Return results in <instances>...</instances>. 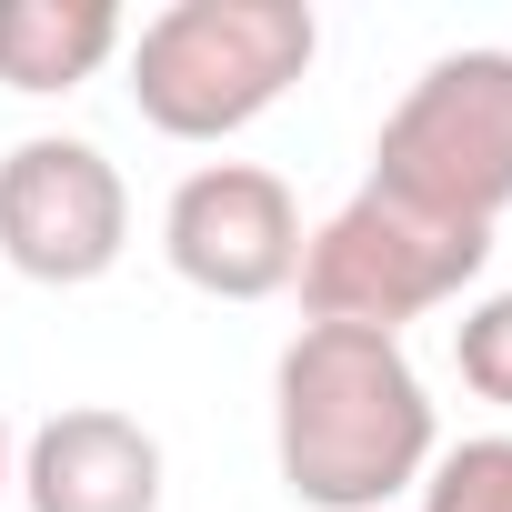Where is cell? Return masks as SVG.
<instances>
[{"label":"cell","mask_w":512,"mask_h":512,"mask_svg":"<svg viewBox=\"0 0 512 512\" xmlns=\"http://www.w3.org/2000/svg\"><path fill=\"white\" fill-rule=\"evenodd\" d=\"M161 262L211 302H272L302 282V201L262 161H201L161 201Z\"/></svg>","instance_id":"cell-6"},{"label":"cell","mask_w":512,"mask_h":512,"mask_svg":"<svg viewBox=\"0 0 512 512\" xmlns=\"http://www.w3.org/2000/svg\"><path fill=\"white\" fill-rule=\"evenodd\" d=\"M11 492L31 512H161V442L111 402H71L21 442Z\"/></svg>","instance_id":"cell-7"},{"label":"cell","mask_w":512,"mask_h":512,"mask_svg":"<svg viewBox=\"0 0 512 512\" xmlns=\"http://www.w3.org/2000/svg\"><path fill=\"white\" fill-rule=\"evenodd\" d=\"M422 512H512V432H482V442L432 452Z\"/></svg>","instance_id":"cell-9"},{"label":"cell","mask_w":512,"mask_h":512,"mask_svg":"<svg viewBox=\"0 0 512 512\" xmlns=\"http://www.w3.org/2000/svg\"><path fill=\"white\" fill-rule=\"evenodd\" d=\"M121 41H131V21L111 0H0V91L61 101L91 71H111Z\"/></svg>","instance_id":"cell-8"},{"label":"cell","mask_w":512,"mask_h":512,"mask_svg":"<svg viewBox=\"0 0 512 512\" xmlns=\"http://www.w3.org/2000/svg\"><path fill=\"white\" fill-rule=\"evenodd\" d=\"M312 51V0H171L121 41V71L161 141H231L312 71Z\"/></svg>","instance_id":"cell-2"},{"label":"cell","mask_w":512,"mask_h":512,"mask_svg":"<svg viewBox=\"0 0 512 512\" xmlns=\"http://www.w3.org/2000/svg\"><path fill=\"white\" fill-rule=\"evenodd\" d=\"M372 191L492 231L512 211V51H442L372 141Z\"/></svg>","instance_id":"cell-4"},{"label":"cell","mask_w":512,"mask_h":512,"mask_svg":"<svg viewBox=\"0 0 512 512\" xmlns=\"http://www.w3.org/2000/svg\"><path fill=\"white\" fill-rule=\"evenodd\" d=\"M452 362H462V382H472L492 412H512V292H482V302L452 322Z\"/></svg>","instance_id":"cell-10"},{"label":"cell","mask_w":512,"mask_h":512,"mask_svg":"<svg viewBox=\"0 0 512 512\" xmlns=\"http://www.w3.org/2000/svg\"><path fill=\"white\" fill-rule=\"evenodd\" d=\"M482 262H492V231L432 221V211H412V201L362 181L322 231H302V282L292 292H302L312 322H352V332H392L402 342V322L462 302L482 282Z\"/></svg>","instance_id":"cell-3"},{"label":"cell","mask_w":512,"mask_h":512,"mask_svg":"<svg viewBox=\"0 0 512 512\" xmlns=\"http://www.w3.org/2000/svg\"><path fill=\"white\" fill-rule=\"evenodd\" d=\"M11 472H21V452H11V412H0V492H11Z\"/></svg>","instance_id":"cell-11"},{"label":"cell","mask_w":512,"mask_h":512,"mask_svg":"<svg viewBox=\"0 0 512 512\" xmlns=\"http://www.w3.org/2000/svg\"><path fill=\"white\" fill-rule=\"evenodd\" d=\"M131 251V181L81 131H31L0 151V262L41 292H91Z\"/></svg>","instance_id":"cell-5"},{"label":"cell","mask_w":512,"mask_h":512,"mask_svg":"<svg viewBox=\"0 0 512 512\" xmlns=\"http://www.w3.org/2000/svg\"><path fill=\"white\" fill-rule=\"evenodd\" d=\"M442 452L432 392L412 372V352L392 332H352V322H302L272 362V462L282 492L312 512H382L402 492H422Z\"/></svg>","instance_id":"cell-1"}]
</instances>
